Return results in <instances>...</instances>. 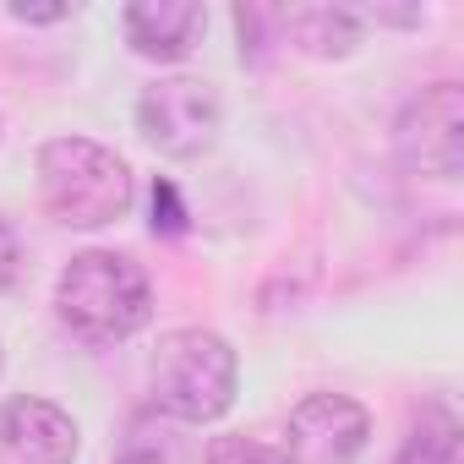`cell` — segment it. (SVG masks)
Instances as JSON below:
<instances>
[{"instance_id": "6da1fadb", "label": "cell", "mask_w": 464, "mask_h": 464, "mask_svg": "<svg viewBox=\"0 0 464 464\" xmlns=\"http://www.w3.org/2000/svg\"><path fill=\"white\" fill-rule=\"evenodd\" d=\"M55 312L82 344H115L148 328L153 290L148 274L121 252H77L55 279Z\"/></svg>"}, {"instance_id": "7a4b0ae2", "label": "cell", "mask_w": 464, "mask_h": 464, "mask_svg": "<svg viewBox=\"0 0 464 464\" xmlns=\"http://www.w3.org/2000/svg\"><path fill=\"white\" fill-rule=\"evenodd\" d=\"M131 164L93 137H50L39 148V197L55 224L99 229L131 208Z\"/></svg>"}, {"instance_id": "3957f363", "label": "cell", "mask_w": 464, "mask_h": 464, "mask_svg": "<svg viewBox=\"0 0 464 464\" xmlns=\"http://www.w3.org/2000/svg\"><path fill=\"white\" fill-rule=\"evenodd\" d=\"M148 382H153V410L186 426H208L236 404L241 361L229 339H218L213 328H175L159 339Z\"/></svg>"}, {"instance_id": "277c9868", "label": "cell", "mask_w": 464, "mask_h": 464, "mask_svg": "<svg viewBox=\"0 0 464 464\" xmlns=\"http://www.w3.org/2000/svg\"><path fill=\"white\" fill-rule=\"evenodd\" d=\"M393 153L404 169L453 180L464 169V88L459 82H431L420 88L393 126Z\"/></svg>"}, {"instance_id": "5b68a950", "label": "cell", "mask_w": 464, "mask_h": 464, "mask_svg": "<svg viewBox=\"0 0 464 464\" xmlns=\"http://www.w3.org/2000/svg\"><path fill=\"white\" fill-rule=\"evenodd\" d=\"M218 93L202 77H159L137 99V126L164 159H197L218 137Z\"/></svg>"}, {"instance_id": "8992f818", "label": "cell", "mask_w": 464, "mask_h": 464, "mask_svg": "<svg viewBox=\"0 0 464 464\" xmlns=\"http://www.w3.org/2000/svg\"><path fill=\"white\" fill-rule=\"evenodd\" d=\"M372 437L366 404L350 393H306L290 410L285 431V464H355Z\"/></svg>"}, {"instance_id": "52a82bcc", "label": "cell", "mask_w": 464, "mask_h": 464, "mask_svg": "<svg viewBox=\"0 0 464 464\" xmlns=\"http://www.w3.org/2000/svg\"><path fill=\"white\" fill-rule=\"evenodd\" d=\"M77 420L34 393L0 404V464H72L77 459Z\"/></svg>"}, {"instance_id": "ba28073f", "label": "cell", "mask_w": 464, "mask_h": 464, "mask_svg": "<svg viewBox=\"0 0 464 464\" xmlns=\"http://www.w3.org/2000/svg\"><path fill=\"white\" fill-rule=\"evenodd\" d=\"M121 23H126V44L142 61H180L197 50L208 12L197 0H137V6H126Z\"/></svg>"}, {"instance_id": "9c48e42d", "label": "cell", "mask_w": 464, "mask_h": 464, "mask_svg": "<svg viewBox=\"0 0 464 464\" xmlns=\"http://www.w3.org/2000/svg\"><path fill=\"white\" fill-rule=\"evenodd\" d=\"M274 28L285 44H295L312 61H344L361 44L366 23L350 6H285V12H274Z\"/></svg>"}, {"instance_id": "30bf717a", "label": "cell", "mask_w": 464, "mask_h": 464, "mask_svg": "<svg viewBox=\"0 0 464 464\" xmlns=\"http://www.w3.org/2000/svg\"><path fill=\"white\" fill-rule=\"evenodd\" d=\"M393 464H464V431L459 415L448 404H426L420 420L410 426V437L399 442Z\"/></svg>"}, {"instance_id": "8fae6325", "label": "cell", "mask_w": 464, "mask_h": 464, "mask_svg": "<svg viewBox=\"0 0 464 464\" xmlns=\"http://www.w3.org/2000/svg\"><path fill=\"white\" fill-rule=\"evenodd\" d=\"M115 464H175V437L169 426H159V410L153 415H137L115 448Z\"/></svg>"}, {"instance_id": "7c38bea8", "label": "cell", "mask_w": 464, "mask_h": 464, "mask_svg": "<svg viewBox=\"0 0 464 464\" xmlns=\"http://www.w3.org/2000/svg\"><path fill=\"white\" fill-rule=\"evenodd\" d=\"M202 464H285V453H274L257 437H213V448H208Z\"/></svg>"}, {"instance_id": "4fadbf2b", "label": "cell", "mask_w": 464, "mask_h": 464, "mask_svg": "<svg viewBox=\"0 0 464 464\" xmlns=\"http://www.w3.org/2000/svg\"><path fill=\"white\" fill-rule=\"evenodd\" d=\"M153 229H164V236H180V229H186V208H180L169 180L153 186Z\"/></svg>"}, {"instance_id": "5bb4252c", "label": "cell", "mask_w": 464, "mask_h": 464, "mask_svg": "<svg viewBox=\"0 0 464 464\" xmlns=\"http://www.w3.org/2000/svg\"><path fill=\"white\" fill-rule=\"evenodd\" d=\"M23 274V246H17V229L0 218V290H12Z\"/></svg>"}, {"instance_id": "9a60e30c", "label": "cell", "mask_w": 464, "mask_h": 464, "mask_svg": "<svg viewBox=\"0 0 464 464\" xmlns=\"http://www.w3.org/2000/svg\"><path fill=\"white\" fill-rule=\"evenodd\" d=\"M12 17L17 23H66V17H77V6H28V0H12Z\"/></svg>"}]
</instances>
